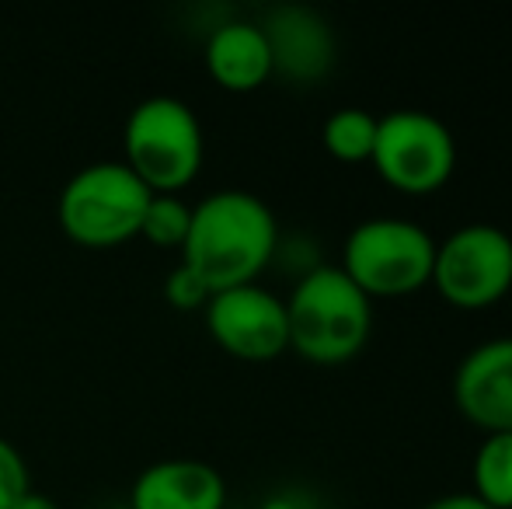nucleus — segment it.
<instances>
[{"instance_id": "1", "label": "nucleus", "mask_w": 512, "mask_h": 509, "mask_svg": "<svg viewBox=\"0 0 512 509\" xmlns=\"http://www.w3.org/2000/svg\"><path fill=\"white\" fill-rule=\"evenodd\" d=\"M276 248L279 220L262 196L248 189H216L192 203L182 265L203 279L213 297L230 286L258 283Z\"/></svg>"}, {"instance_id": "2", "label": "nucleus", "mask_w": 512, "mask_h": 509, "mask_svg": "<svg viewBox=\"0 0 512 509\" xmlns=\"http://www.w3.org/2000/svg\"><path fill=\"white\" fill-rule=\"evenodd\" d=\"M290 349L317 367L356 360L373 332V300L338 265H314L286 297Z\"/></svg>"}, {"instance_id": "3", "label": "nucleus", "mask_w": 512, "mask_h": 509, "mask_svg": "<svg viewBox=\"0 0 512 509\" xmlns=\"http://www.w3.org/2000/svg\"><path fill=\"white\" fill-rule=\"evenodd\" d=\"M122 150V161L150 192H178L203 168V123L178 95H147L129 109Z\"/></svg>"}, {"instance_id": "4", "label": "nucleus", "mask_w": 512, "mask_h": 509, "mask_svg": "<svg viewBox=\"0 0 512 509\" xmlns=\"http://www.w3.org/2000/svg\"><path fill=\"white\" fill-rule=\"evenodd\" d=\"M436 238L405 217H373L349 231L338 269L370 300H394L432 283Z\"/></svg>"}, {"instance_id": "5", "label": "nucleus", "mask_w": 512, "mask_h": 509, "mask_svg": "<svg viewBox=\"0 0 512 509\" xmlns=\"http://www.w3.org/2000/svg\"><path fill=\"white\" fill-rule=\"evenodd\" d=\"M154 192L126 161H91L63 182L56 196L60 227L91 248L119 245L140 234V220Z\"/></svg>"}, {"instance_id": "6", "label": "nucleus", "mask_w": 512, "mask_h": 509, "mask_svg": "<svg viewBox=\"0 0 512 509\" xmlns=\"http://www.w3.org/2000/svg\"><path fill=\"white\" fill-rule=\"evenodd\" d=\"M370 168L394 192L432 196L457 171V140L432 112L394 109L377 126Z\"/></svg>"}, {"instance_id": "7", "label": "nucleus", "mask_w": 512, "mask_h": 509, "mask_svg": "<svg viewBox=\"0 0 512 509\" xmlns=\"http://www.w3.org/2000/svg\"><path fill=\"white\" fill-rule=\"evenodd\" d=\"M457 311H488L512 290V238L495 224H464L436 245L432 283Z\"/></svg>"}, {"instance_id": "8", "label": "nucleus", "mask_w": 512, "mask_h": 509, "mask_svg": "<svg viewBox=\"0 0 512 509\" xmlns=\"http://www.w3.org/2000/svg\"><path fill=\"white\" fill-rule=\"evenodd\" d=\"M203 314L213 342L237 360L265 363L290 349L286 300L262 283H241L213 293Z\"/></svg>"}, {"instance_id": "9", "label": "nucleus", "mask_w": 512, "mask_h": 509, "mask_svg": "<svg viewBox=\"0 0 512 509\" xmlns=\"http://www.w3.org/2000/svg\"><path fill=\"white\" fill-rule=\"evenodd\" d=\"M453 405L485 436L512 433V335L481 342L457 363Z\"/></svg>"}, {"instance_id": "10", "label": "nucleus", "mask_w": 512, "mask_h": 509, "mask_svg": "<svg viewBox=\"0 0 512 509\" xmlns=\"http://www.w3.org/2000/svg\"><path fill=\"white\" fill-rule=\"evenodd\" d=\"M272 53V74L293 84H317L335 63V35L317 11L300 4H279L262 21Z\"/></svg>"}, {"instance_id": "11", "label": "nucleus", "mask_w": 512, "mask_h": 509, "mask_svg": "<svg viewBox=\"0 0 512 509\" xmlns=\"http://www.w3.org/2000/svg\"><path fill=\"white\" fill-rule=\"evenodd\" d=\"M227 478L199 457H161L133 478L129 509H223Z\"/></svg>"}, {"instance_id": "12", "label": "nucleus", "mask_w": 512, "mask_h": 509, "mask_svg": "<svg viewBox=\"0 0 512 509\" xmlns=\"http://www.w3.org/2000/svg\"><path fill=\"white\" fill-rule=\"evenodd\" d=\"M206 70L227 91H255L272 77V53L258 21L230 18L206 39Z\"/></svg>"}, {"instance_id": "13", "label": "nucleus", "mask_w": 512, "mask_h": 509, "mask_svg": "<svg viewBox=\"0 0 512 509\" xmlns=\"http://www.w3.org/2000/svg\"><path fill=\"white\" fill-rule=\"evenodd\" d=\"M380 119L366 109H335L321 126V143L342 164H370Z\"/></svg>"}, {"instance_id": "14", "label": "nucleus", "mask_w": 512, "mask_h": 509, "mask_svg": "<svg viewBox=\"0 0 512 509\" xmlns=\"http://www.w3.org/2000/svg\"><path fill=\"white\" fill-rule=\"evenodd\" d=\"M474 496L492 509H512V433H492L481 440L471 464Z\"/></svg>"}, {"instance_id": "15", "label": "nucleus", "mask_w": 512, "mask_h": 509, "mask_svg": "<svg viewBox=\"0 0 512 509\" xmlns=\"http://www.w3.org/2000/svg\"><path fill=\"white\" fill-rule=\"evenodd\" d=\"M192 224V203H185L178 192H154L143 210L140 234L157 248H182Z\"/></svg>"}, {"instance_id": "16", "label": "nucleus", "mask_w": 512, "mask_h": 509, "mask_svg": "<svg viewBox=\"0 0 512 509\" xmlns=\"http://www.w3.org/2000/svg\"><path fill=\"white\" fill-rule=\"evenodd\" d=\"M32 489L28 461L7 436H0V509H11L25 492Z\"/></svg>"}, {"instance_id": "17", "label": "nucleus", "mask_w": 512, "mask_h": 509, "mask_svg": "<svg viewBox=\"0 0 512 509\" xmlns=\"http://www.w3.org/2000/svg\"><path fill=\"white\" fill-rule=\"evenodd\" d=\"M164 297L178 307V311H196V307H206L209 290L203 286V279L192 269H185L182 262L164 276Z\"/></svg>"}, {"instance_id": "18", "label": "nucleus", "mask_w": 512, "mask_h": 509, "mask_svg": "<svg viewBox=\"0 0 512 509\" xmlns=\"http://www.w3.org/2000/svg\"><path fill=\"white\" fill-rule=\"evenodd\" d=\"M422 509H492V506L481 503L474 492H450V496H439L432 503H425Z\"/></svg>"}, {"instance_id": "19", "label": "nucleus", "mask_w": 512, "mask_h": 509, "mask_svg": "<svg viewBox=\"0 0 512 509\" xmlns=\"http://www.w3.org/2000/svg\"><path fill=\"white\" fill-rule=\"evenodd\" d=\"M11 509H60V503H56L49 492H39V489H28L25 496L18 499Z\"/></svg>"}, {"instance_id": "20", "label": "nucleus", "mask_w": 512, "mask_h": 509, "mask_svg": "<svg viewBox=\"0 0 512 509\" xmlns=\"http://www.w3.org/2000/svg\"><path fill=\"white\" fill-rule=\"evenodd\" d=\"M262 509H297V503H293L290 496H272V499H265Z\"/></svg>"}]
</instances>
